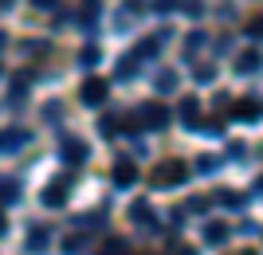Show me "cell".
<instances>
[{
  "mask_svg": "<svg viewBox=\"0 0 263 255\" xmlns=\"http://www.w3.org/2000/svg\"><path fill=\"white\" fill-rule=\"evenodd\" d=\"M102 99H106V83H102V79H90L87 87H83V102H87V106H102Z\"/></svg>",
  "mask_w": 263,
  "mask_h": 255,
  "instance_id": "obj_1",
  "label": "cell"
},
{
  "mask_svg": "<svg viewBox=\"0 0 263 255\" xmlns=\"http://www.w3.org/2000/svg\"><path fill=\"white\" fill-rule=\"evenodd\" d=\"M63 200H67V185H63V181H51L47 192H44V204H47V208H55V204H63Z\"/></svg>",
  "mask_w": 263,
  "mask_h": 255,
  "instance_id": "obj_2",
  "label": "cell"
},
{
  "mask_svg": "<svg viewBox=\"0 0 263 255\" xmlns=\"http://www.w3.org/2000/svg\"><path fill=\"white\" fill-rule=\"evenodd\" d=\"M114 181H118V185H134V181H138L134 161H118V165H114Z\"/></svg>",
  "mask_w": 263,
  "mask_h": 255,
  "instance_id": "obj_3",
  "label": "cell"
},
{
  "mask_svg": "<svg viewBox=\"0 0 263 255\" xmlns=\"http://www.w3.org/2000/svg\"><path fill=\"white\" fill-rule=\"evenodd\" d=\"M63 157H67V161H71V165H79V161H87V145L71 138V142L63 145Z\"/></svg>",
  "mask_w": 263,
  "mask_h": 255,
  "instance_id": "obj_4",
  "label": "cell"
},
{
  "mask_svg": "<svg viewBox=\"0 0 263 255\" xmlns=\"http://www.w3.org/2000/svg\"><path fill=\"white\" fill-rule=\"evenodd\" d=\"M154 87L161 90V94H173V90H177V71H157Z\"/></svg>",
  "mask_w": 263,
  "mask_h": 255,
  "instance_id": "obj_5",
  "label": "cell"
},
{
  "mask_svg": "<svg viewBox=\"0 0 263 255\" xmlns=\"http://www.w3.org/2000/svg\"><path fill=\"white\" fill-rule=\"evenodd\" d=\"M142 118H145L149 126H154V130H161V126L169 122V114H165L161 106H145V110H142Z\"/></svg>",
  "mask_w": 263,
  "mask_h": 255,
  "instance_id": "obj_6",
  "label": "cell"
},
{
  "mask_svg": "<svg viewBox=\"0 0 263 255\" xmlns=\"http://www.w3.org/2000/svg\"><path fill=\"white\" fill-rule=\"evenodd\" d=\"M28 142V133L24 130H12V133H0V149H16V145Z\"/></svg>",
  "mask_w": 263,
  "mask_h": 255,
  "instance_id": "obj_7",
  "label": "cell"
},
{
  "mask_svg": "<svg viewBox=\"0 0 263 255\" xmlns=\"http://www.w3.org/2000/svg\"><path fill=\"white\" fill-rule=\"evenodd\" d=\"M181 122L197 126V99H185V106H181Z\"/></svg>",
  "mask_w": 263,
  "mask_h": 255,
  "instance_id": "obj_8",
  "label": "cell"
},
{
  "mask_svg": "<svg viewBox=\"0 0 263 255\" xmlns=\"http://www.w3.org/2000/svg\"><path fill=\"white\" fill-rule=\"evenodd\" d=\"M44 247H47V232H44V228H35V232L28 236V251H44Z\"/></svg>",
  "mask_w": 263,
  "mask_h": 255,
  "instance_id": "obj_9",
  "label": "cell"
},
{
  "mask_svg": "<svg viewBox=\"0 0 263 255\" xmlns=\"http://www.w3.org/2000/svg\"><path fill=\"white\" fill-rule=\"evenodd\" d=\"M16 197H20V192H16V181H0V200H4V204H12Z\"/></svg>",
  "mask_w": 263,
  "mask_h": 255,
  "instance_id": "obj_10",
  "label": "cell"
},
{
  "mask_svg": "<svg viewBox=\"0 0 263 255\" xmlns=\"http://www.w3.org/2000/svg\"><path fill=\"white\" fill-rule=\"evenodd\" d=\"M259 67V51H248V55L240 59V75H248V71H255Z\"/></svg>",
  "mask_w": 263,
  "mask_h": 255,
  "instance_id": "obj_11",
  "label": "cell"
},
{
  "mask_svg": "<svg viewBox=\"0 0 263 255\" xmlns=\"http://www.w3.org/2000/svg\"><path fill=\"white\" fill-rule=\"evenodd\" d=\"M224 236H228V228H224V224H209V240H212V244H220Z\"/></svg>",
  "mask_w": 263,
  "mask_h": 255,
  "instance_id": "obj_12",
  "label": "cell"
},
{
  "mask_svg": "<svg viewBox=\"0 0 263 255\" xmlns=\"http://www.w3.org/2000/svg\"><path fill=\"white\" fill-rule=\"evenodd\" d=\"M83 247H87V240H83V236H71V240H67V251H71V255H79Z\"/></svg>",
  "mask_w": 263,
  "mask_h": 255,
  "instance_id": "obj_13",
  "label": "cell"
},
{
  "mask_svg": "<svg viewBox=\"0 0 263 255\" xmlns=\"http://www.w3.org/2000/svg\"><path fill=\"white\" fill-rule=\"evenodd\" d=\"M79 59H83V67H95V63H99V47H87Z\"/></svg>",
  "mask_w": 263,
  "mask_h": 255,
  "instance_id": "obj_14",
  "label": "cell"
},
{
  "mask_svg": "<svg viewBox=\"0 0 263 255\" xmlns=\"http://www.w3.org/2000/svg\"><path fill=\"white\" fill-rule=\"evenodd\" d=\"M138 55H157V44H154V40H145V44L138 47Z\"/></svg>",
  "mask_w": 263,
  "mask_h": 255,
  "instance_id": "obj_15",
  "label": "cell"
},
{
  "mask_svg": "<svg viewBox=\"0 0 263 255\" xmlns=\"http://www.w3.org/2000/svg\"><path fill=\"white\" fill-rule=\"evenodd\" d=\"M200 44H204V35H200V32H193V35H189V51H197Z\"/></svg>",
  "mask_w": 263,
  "mask_h": 255,
  "instance_id": "obj_16",
  "label": "cell"
},
{
  "mask_svg": "<svg viewBox=\"0 0 263 255\" xmlns=\"http://www.w3.org/2000/svg\"><path fill=\"white\" fill-rule=\"evenodd\" d=\"M106 255H126V244H106Z\"/></svg>",
  "mask_w": 263,
  "mask_h": 255,
  "instance_id": "obj_17",
  "label": "cell"
},
{
  "mask_svg": "<svg viewBox=\"0 0 263 255\" xmlns=\"http://www.w3.org/2000/svg\"><path fill=\"white\" fill-rule=\"evenodd\" d=\"M32 4H35V8H51L55 0H32Z\"/></svg>",
  "mask_w": 263,
  "mask_h": 255,
  "instance_id": "obj_18",
  "label": "cell"
},
{
  "mask_svg": "<svg viewBox=\"0 0 263 255\" xmlns=\"http://www.w3.org/2000/svg\"><path fill=\"white\" fill-rule=\"evenodd\" d=\"M0 8H12V0H0Z\"/></svg>",
  "mask_w": 263,
  "mask_h": 255,
  "instance_id": "obj_19",
  "label": "cell"
},
{
  "mask_svg": "<svg viewBox=\"0 0 263 255\" xmlns=\"http://www.w3.org/2000/svg\"><path fill=\"white\" fill-rule=\"evenodd\" d=\"M0 236H4V220H0Z\"/></svg>",
  "mask_w": 263,
  "mask_h": 255,
  "instance_id": "obj_20",
  "label": "cell"
}]
</instances>
